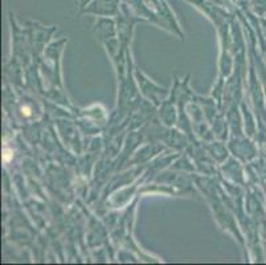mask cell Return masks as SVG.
Here are the masks:
<instances>
[{
	"label": "cell",
	"instance_id": "cell-1",
	"mask_svg": "<svg viewBox=\"0 0 266 265\" xmlns=\"http://www.w3.org/2000/svg\"><path fill=\"white\" fill-rule=\"evenodd\" d=\"M9 158H11V155H9V151H5V155H4V159H5V160H9Z\"/></svg>",
	"mask_w": 266,
	"mask_h": 265
}]
</instances>
